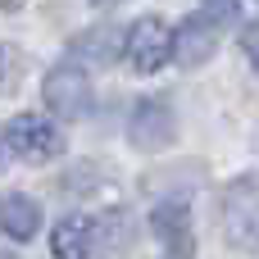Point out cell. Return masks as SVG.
Segmentation results:
<instances>
[{"mask_svg":"<svg viewBox=\"0 0 259 259\" xmlns=\"http://www.w3.org/2000/svg\"><path fill=\"white\" fill-rule=\"evenodd\" d=\"M23 68H27L23 50H14V46H0V96H5V91H14V87L23 82Z\"/></svg>","mask_w":259,"mask_h":259,"instance_id":"8fae6325","label":"cell"},{"mask_svg":"<svg viewBox=\"0 0 259 259\" xmlns=\"http://www.w3.org/2000/svg\"><path fill=\"white\" fill-rule=\"evenodd\" d=\"M73 50H77L82 59L105 64V59H114V55H118V32H114V27H91V32H82V36L73 41Z\"/></svg>","mask_w":259,"mask_h":259,"instance_id":"30bf717a","label":"cell"},{"mask_svg":"<svg viewBox=\"0 0 259 259\" xmlns=\"http://www.w3.org/2000/svg\"><path fill=\"white\" fill-rule=\"evenodd\" d=\"M36 228H41V209H36L27 196H18V191L0 196V232H5V237H14V241H32Z\"/></svg>","mask_w":259,"mask_h":259,"instance_id":"9c48e42d","label":"cell"},{"mask_svg":"<svg viewBox=\"0 0 259 259\" xmlns=\"http://www.w3.org/2000/svg\"><path fill=\"white\" fill-rule=\"evenodd\" d=\"M228 18H232V5H205V9H196V14L182 23V32H173V59H178L182 68H200V64L219 50Z\"/></svg>","mask_w":259,"mask_h":259,"instance_id":"7a4b0ae2","label":"cell"},{"mask_svg":"<svg viewBox=\"0 0 259 259\" xmlns=\"http://www.w3.org/2000/svg\"><path fill=\"white\" fill-rule=\"evenodd\" d=\"M173 137H178L173 105H168L164 96H146V100H137L132 123H127V141H132L137 150H164Z\"/></svg>","mask_w":259,"mask_h":259,"instance_id":"277c9868","label":"cell"},{"mask_svg":"<svg viewBox=\"0 0 259 259\" xmlns=\"http://www.w3.org/2000/svg\"><path fill=\"white\" fill-rule=\"evenodd\" d=\"M255 223H259V191H255V178H237L223 196V237L237 246V250H255Z\"/></svg>","mask_w":259,"mask_h":259,"instance_id":"3957f363","label":"cell"},{"mask_svg":"<svg viewBox=\"0 0 259 259\" xmlns=\"http://www.w3.org/2000/svg\"><path fill=\"white\" fill-rule=\"evenodd\" d=\"M123 55H127V64H132L137 73H159V68L168 64V55H173V32H168L159 18H141V23L127 32Z\"/></svg>","mask_w":259,"mask_h":259,"instance_id":"52a82bcc","label":"cell"},{"mask_svg":"<svg viewBox=\"0 0 259 259\" xmlns=\"http://www.w3.org/2000/svg\"><path fill=\"white\" fill-rule=\"evenodd\" d=\"M46 105L59 114V118H82L91 109V82L77 64H59L46 73V87H41Z\"/></svg>","mask_w":259,"mask_h":259,"instance_id":"8992f818","label":"cell"},{"mask_svg":"<svg viewBox=\"0 0 259 259\" xmlns=\"http://www.w3.org/2000/svg\"><path fill=\"white\" fill-rule=\"evenodd\" d=\"M127 237V223H123V214H109V219H96V214H68V219H59L55 223V232H50V250L55 259H91L100 246H105V237Z\"/></svg>","mask_w":259,"mask_h":259,"instance_id":"6da1fadb","label":"cell"},{"mask_svg":"<svg viewBox=\"0 0 259 259\" xmlns=\"http://www.w3.org/2000/svg\"><path fill=\"white\" fill-rule=\"evenodd\" d=\"M150 228H155V237L164 241V250H168L173 259H191V255H196L191 209H187V200H182V196L159 200V205H155V214H150Z\"/></svg>","mask_w":259,"mask_h":259,"instance_id":"ba28073f","label":"cell"},{"mask_svg":"<svg viewBox=\"0 0 259 259\" xmlns=\"http://www.w3.org/2000/svg\"><path fill=\"white\" fill-rule=\"evenodd\" d=\"M0 168H5V141H0Z\"/></svg>","mask_w":259,"mask_h":259,"instance_id":"7c38bea8","label":"cell"},{"mask_svg":"<svg viewBox=\"0 0 259 259\" xmlns=\"http://www.w3.org/2000/svg\"><path fill=\"white\" fill-rule=\"evenodd\" d=\"M5 141H9L14 155H23V159H32V164L55 159V155L64 150V137H59V127H55L46 114H18V118L9 123V132H5Z\"/></svg>","mask_w":259,"mask_h":259,"instance_id":"5b68a950","label":"cell"}]
</instances>
